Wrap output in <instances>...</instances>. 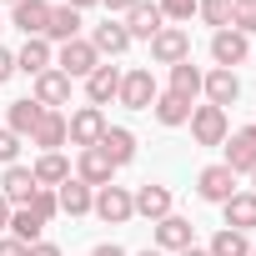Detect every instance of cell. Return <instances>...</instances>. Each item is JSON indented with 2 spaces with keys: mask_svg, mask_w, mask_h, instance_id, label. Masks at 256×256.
<instances>
[{
  "mask_svg": "<svg viewBox=\"0 0 256 256\" xmlns=\"http://www.w3.org/2000/svg\"><path fill=\"white\" fill-rule=\"evenodd\" d=\"M156 96H161V86H156L151 66H131V70L120 76V96H116V106H126V110H151Z\"/></svg>",
  "mask_w": 256,
  "mask_h": 256,
  "instance_id": "cell-1",
  "label": "cell"
},
{
  "mask_svg": "<svg viewBox=\"0 0 256 256\" xmlns=\"http://www.w3.org/2000/svg\"><path fill=\"white\" fill-rule=\"evenodd\" d=\"M106 110L100 106H76L70 116H66V141L76 146V151H86V146H96L100 136H106Z\"/></svg>",
  "mask_w": 256,
  "mask_h": 256,
  "instance_id": "cell-2",
  "label": "cell"
},
{
  "mask_svg": "<svg viewBox=\"0 0 256 256\" xmlns=\"http://www.w3.org/2000/svg\"><path fill=\"white\" fill-rule=\"evenodd\" d=\"M146 46H151V60L166 66V70L181 66V60H191V30H181V26H161Z\"/></svg>",
  "mask_w": 256,
  "mask_h": 256,
  "instance_id": "cell-3",
  "label": "cell"
},
{
  "mask_svg": "<svg viewBox=\"0 0 256 256\" xmlns=\"http://www.w3.org/2000/svg\"><path fill=\"white\" fill-rule=\"evenodd\" d=\"M191 141L196 146H221L226 136H231V120H226V110L221 106H191Z\"/></svg>",
  "mask_w": 256,
  "mask_h": 256,
  "instance_id": "cell-4",
  "label": "cell"
},
{
  "mask_svg": "<svg viewBox=\"0 0 256 256\" xmlns=\"http://www.w3.org/2000/svg\"><path fill=\"white\" fill-rule=\"evenodd\" d=\"M90 216H100L106 226H126V221H131L136 216V206H131V186H100L96 191V201H90Z\"/></svg>",
  "mask_w": 256,
  "mask_h": 256,
  "instance_id": "cell-5",
  "label": "cell"
},
{
  "mask_svg": "<svg viewBox=\"0 0 256 256\" xmlns=\"http://www.w3.org/2000/svg\"><path fill=\"white\" fill-rule=\"evenodd\" d=\"M236 191H241V186H236V171H231V166L216 161V166H201V171H196V196H201V201L226 206Z\"/></svg>",
  "mask_w": 256,
  "mask_h": 256,
  "instance_id": "cell-6",
  "label": "cell"
},
{
  "mask_svg": "<svg viewBox=\"0 0 256 256\" xmlns=\"http://www.w3.org/2000/svg\"><path fill=\"white\" fill-rule=\"evenodd\" d=\"M151 246L156 251H166V256H176V251H186V246H196V226L186 221V216H161L156 226H151Z\"/></svg>",
  "mask_w": 256,
  "mask_h": 256,
  "instance_id": "cell-7",
  "label": "cell"
},
{
  "mask_svg": "<svg viewBox=\"0 0 256 256\" xmlns=\"http://www.w3.org/2000/svg\"><path fill=\"white\" fill-rule=\"evenodd\" d=\"M96 66H100V56H96V46H90L86 36H80V40H66V46L56 50V70L70 76V80H86Z\"/></svg>",
  "mask_w": 256,
  "mask_h": 256,
  "instance_id": "cell-8",
  "label": "cell"
},
{
  "mask_svg": "<svg viewBox=\"0 0 256 256\" xmlns=\"http://www.w3.org/2000/svg\"><path fill=\"white\" fill-rule=\"evenodd\" d=\"M221 151H226L221 166H231L236 176H251V171H256V126H241V131H231V136L221 141Z\"/></svg>",
  "mask_w": 256,
  "mask_h": 256,
  "instance_id": "cell-9",
  "label": "cell"
},
{
  "mask_svg": "<svg viewBox=\"0 0 256 256\" xmlns=\"http://www.w3.org/2000/svg\"><path fill=\"white\" fill-rule=\"evenodd\" d=\"M70 86H76V80L50 66V70H40V76L30 80V100L46 106V110H60V106H70Z\"/></svg>",
  "mask_w": 256,
  "mask_h": 256,
  "instance_id": "cell-10",
  "label": "cell"
},
{
  "mask_svg": "<svg viewBox=\"0 0 256 256\" xmlns=\"http://www.w3.org/2000/svg\"><path fill=\"white\" fill-rule=\"evenodd\" d=\"M211 60H216L221 70H236V66H246V60H251V40H246L241 30H231V26H226V30H216V36H211Z\"/></svg>",
  "mask_w": 256,
  "mask_h": 256,
  "instance_id": "cell-11",
  "label": "cell"
},
{
  "mask_svg": "<svg viewBox=\"0 0 256 256\" xmlns=\"http://www.w3.org/2000/svg\"><path fill=\"white\" fill-rule=\"evenodd\" d=\"M86 40L96 46V56H100V60H106V56L116 60V56H126V50H131V30H126L116 16H106L100 26H90V36H86Z\"/></svg>",
  "mask_w": 256,
  "mask_h": 256,
  "instance_id": "cell-12",
  "label": "cell"
},
{
  "mask_svg": "<svg viewBox=\"0 0 256 256\" xmlns=\"http://www.w3.org/2000/svg\"><path fill=\"white\" fill-rule=\"evenodd\" d=\"M201 96H206V106H236L241 100V76L236 70H221V66H211L206 70V80H201Z\"/></svg>",
  "mask_w": 256,
  "mask_h": 256,
  "instance_id": "cell-13",
  "label": "cell"
},
{
  "mask_svg": "<svg viewBox=\"0 0 256 256\" xmlns=\"http://www.w3.org/2000/svg\"><path fill=\"white\" fill-rule=\"evenodd\" d=\"M76 181H86L90 191L110 186V181H116V166H110V156H106L100 146H86V151L76 156Z\"/></svg>",
  "mask_w": 256,
  "mask_h": 256,
  "instance_id": "cell-14",
  "label": "cell"
},
{
  "mask_svg": "<svg viewBox=\"0 0 256 256\" xmlns=\"http://www.w3.org/2000/svg\"><path fill=\"white\" fill-rule=\"evenodd\" d=\"M131 206H136V216H146L151 226L161 221V216H171V186H161V181H146V186H136L131 191Z\"/></svg>",
  "mask_w": 256,
  "mask_h": 256,
  "instance_id": "cell-15",
  "label": "cell"
},
{
  "mask_svg": "<svg viewBox=\"0 0 256 256\" xmlns=\"http://www.w3.org/2000/svg\"><path fill=\"white\" fill-rule=\"evenodd\" d=\"M120 76H126L120 66L100 60V66H96V70L86 76V100H90V106H110V100L120 96Z\"/></svg>",
  "mask_w": 256,
  "mask_h": 256,
  "instance_id": "cell-16",
  "label": "cell"
},
{
  "mask_svg": "<svg viewBox=\"0 0 256 256\" xmlns=\"http://www.w3.org/2000/svg\"><path fill=\"white\" fill-rule=\"evenodd\" d=\"M120 26L131 30V40H151V36L166 26V16H161V6H156V0H136V6L120 16Z\"/></svg>",
  "mask_w": 256,
  "mask_h": 256,
  "instance_id": "cell-17",
  "label": "cell"
},
{
  "mask_svg": "<svg viewBox=\"0 0 256 256\" xmlns=\"http://www.w3.org/2000/svg\"><path fill=\"white\" fill-rule=\"evenodd\" d=\"M50 66H56V46H50L46 36H30V40L16 50V70H20V76H30V80H36L40 70H50Z\"/></svg>",
  "mask_w": 256,
  "mask_h": 256,
  "instance_id": "cell-18",
  "label": "cell"
},
{
  "mask_svg": "<svg viewBox=\"0 0 256 256\" xmlns=\"http://www.w3.org/2000/svg\"><path fill=\"white\" fill-rule=\"evenodd\" d=\"M46 20H50V0H20L10 6V26L30 40V36H46Z\"/></svg>",
  "mask_w": 256,
  "mask_h": 256,
  "instance_id": "cell-19",
  "label": "cell"
},
{
  "mask_svg": "<svg viewBox=\"0 0 256 256\" xmlns=\"http://www.w3.org/2000/svg\"><path fill=\"white\" fill-rule=\"evenodd\" d=\"M96 146L110 156V166H116V171L136 161V131H126V126H106V136H100Z\"/></svg>",
  "mask_w": 256,
  "mask_h": 256,
  "instance_id": "cell-20",
  "label": "cell"
},
{
  "mask_svg": "<svg viewBox=\"0 0 256 256\" xmlns=\"http://www.w3.org/2000/svg\"><path fill=\"white\" fill-rule=\"evenodd\" d=\"M80 10H70V6H50V20H46V40L50 46H66V40H80Z\"/></svg>",
  "mask_w": 256,
  "mask_h": 256,
  "instance_id": "cell-21",
  "label": "cell"
},
{
  "mask_svg": "<svg viewBox=\"0 0 256 256\" xmlns=\"http://www.w3.org/2000/svg\"><path fill=\"white\" fill-rule=\"evenodd\" d=\"M30 176H36V186L56 191V186H66V181H70V161H66L60 151H40V156H36V166H30Z\"/></svg>",
  "mask_w": 256,
  "mask_h": 256,
  "instance_id": "cell-22",
  "label": "cell"
},
{
  "mask_svg": "<svg viewBox=\"0 0 256 256\" xmlns=\"http://www.w3.org/2000/svg\"><path fill=\"white\" fill-rule=\"evenodd\" d=\"M0 196H6L10 206H26L30 196H36V176H30V166H6V176H0Z\"/></svg>",
  "mask_w": 256,
  "mask_h": 256,
  "instance_id": "cell-23",
  "label": "cell"
},
{
  "mask_svg": "<svg viewBox=\"0 0 256 256\" xmlns=\"http://www.w3.org/2000/svg\"><path fill=\"white\" fill-rule=\"evenodd\" d=\"M221 216H226V226L231 231H256V191H236L226 206H221Z\"/></svg>",
  "mask_w": 256,
  "mask_h": 256,
  "instance_id": "cell-24",
  "label": "cell"
},
{
  "mask_svg": "<svg viewBox=\"0 0 256 256\" xmlns=\"http://www.w3.org/2000/svg\"><path fill=\"white\" fill-rule=\"evenodd\" d=\"M40 116H46V106H36L30 96H26V100H10V106H6V131H16L20 141H30V131H36Z\"/></svg>",
  "mask_w": 256,
  "mask_h": 256,
  "instance_id": "cell-25",
  "label": "cell"
},
{
  "mask_svg": "<svg viewBox=\"0 0 256 256\" xmlns=\"http://www.w3.org/2000/svg\"><path fill=\"white\" fill-rule=\"evenodd\" d=\"M30 146H36V151H60V146H66V116H60V110H46V116L36 120Z\"/></svg>",
  "mask_w": 256,
  "mask_h": 256,
  "instance_id": "cell-26",
  "label": "cell"
},
{
  "mask_svg": "<svg viewBox=\"0 0 256 256\" xmlns=\"http://www.w3.org/2000/svg\"><path fill=\"white\" fill-rule=\"evenodd\" d=\"M201 80H206V70H201L196 60H181V66H171V86H166V90L196 106V96H201Z\"/></svg>",
  "mask_w": 256,
  "mask_h": 256,
  "instance_id": "cell-27",
  "label": "cell"
},
{
  "mask_svg": "<svg viewBox=\"0 0 256 256\" xmlns=\"http://www.w3.org/2000/svg\"><path fill=\"white\" fill-rule=\"evenodd\" d=\"M56 201H60V216H90V201H96V191L86 186V181H66V186H56Z\"/></svg>",
  "mask_w": 256,
  "mask_h": 256,
  "instance_id": "cell-28",
  "label": "cell"
},
{
  "mask_svg": "<svg viewBox=\"0 0 256 256\" xmlns=\"http://www.w3.org/2000/svg\"><path fill=\"white\" fill-rule=\"evenodd\" d=\"M151 116H156L161 126H186V120H191V100H181V96L161 90V96L151 100Z\"/></svg>",
  "mask_w": 256,
  "mask_h": 256,
  "instance_id": "cell-29",
  "label": "cell"
},
{
  "mask_svg": "<svg viewBox=\"0 0 256 256\" xmlns=\"http://www.w3.org/2000/svg\"><path fill=\"white\" fill-rule=\"evenodd\" d=\"M206 256H251V236H246V231L221 226V231L206 241Z\"/></svg>",
  "mask_w": 256,
  "mask_h": 256,
  "instance_id": "cell-30",
  "label": "cell"
},
{
  "mask_svg": "<svg viewBox=\"0 0 256 256\" xmlns=\"http://www.w3.org/2000/svg\"><path fill=\"white\" fill-rule=\"evenodd\" d=\"M40 231H46V221H40V216H30L26 206H16V211H10V231H6V236H16V241L36 246V241H46Z\"/></svg>",
  "mask_w": 256,
  "mask_h": 256,
  "instance_id": "cell-31",
  "label": "cell"
},
{
  "mask_svg": "<svg viewBox=\"0 0 256 256\" xmlns=\"http://www.w3.org/2000/svg\"><path fill=\"white\" fill-rule=\"evenodd\" d=\"M196 16L211 26V36L216 30H226L231 26V16H236V0H196Z\"/></svg>",
  "mask_w": 256,
  "mask_h": 256,
  "instance_id": "cell-32",
  "label": "cell"
},
{
  "mask_svg": "<svg viewBox=\"0 0 256 256\" xmlns=\"http://www.w3.org/2000/svg\"><path fill=\"white\" fill-rule=\"evenodd\" d=\"M26 211H30V216H40V221H56V216H60V201H56V191L36 186V196L26 201Z\"/></svg>",
  "mask_w": 256,
  "mask_h": 256,
  "instance_id": "cell-33",
  "label": "cell"
},
{
  "mask_svg": "<svg viewBox=\"0 0 256 256\" xmlns=\"http://www.w3.org/2000/svg\"><path fill=\"white\" fill-rule=\"evenodd\" d=\"M156 6H161V16L176 20V26H186V20L196 16V0H156Z\"/></svg>",
  "mask_w": 256,
  "mask_h": 256,
  "instance_id": "cell-34",
  "label": "cell"
},
{
  "mask_svg": "<svg viewBox=\"0 0 256 256\" xmlns=\"http://www.w3.org/2000/svg\"><path fill=\"white\" fill-rule=\"evenodd\" d=\"M231 30H241L246 40L256 36V0H251V6H236V16H231Z\"/></svg>",
  "mask_w": 256,
  "mask_h": 256,
  "instance_id": "cell-35",
  "label": "cell"
},
{
  "mask_svg": "<svg viewBox=\"0 0 256 256\" xmlns=\"http://www.w3.org/2000/svg\"><path fill=\"white\" fill-rule=\"evenodd\" d=\"M16 156H20V136L0 126V166H16Z\"/></svg>",
  "mask_w": 256,
  "mask_h": 256,
  "instance_id": "cell-36",
  "label": "cell"
},
{
  "mask_svg": "<svg viewBox=\"0 0 256 256\" xmlns=\"http://www.w3.org/2000/svg\"><path fill=\"white\" fill-rule=\"evenodd\" d=\"M0 256H30V246L16 241V236H0Z\"/></svg>",
  "mask_w": 256,
  "mask_h": 256,
  "instance_id": "cell-37",
  "label": "cell"
},
{
  "mask_svg": "<svg viewBox=\"0 0 256 256\" xmlns=\"http://www.w3.org/2000/svg\"><path fill=\"white\" fill-rule=\"evenodd\" d=\"M16 76V50H6V46H0V86H6Z\"/></svg>",
  "mask_w": 256,
  "mask_h": 256,
  "instance_id": "cell-38",
  "label": "cell"
},
{
  "mask_svg": "<svg viewBox=\"0 0 256 256\" xmlns=\"http://www.w3.org/2000/svg\"><path fill=\"white\" fill-rule=\"evenodd\" d=\"M100 6H106V16H116V20H120L126 10H131V6H136V0H100Z\"/></svg>",
  "mask_w": 256,
  "mask_h": 256,
  "instance_id": "cell-39",
  "label": "cell"
},
{
  "mask_svg": "<svg viewBox=\"0 0 256 256\" xmlns=\"http://www.w3.org/2000/svg\"><path fill=\"white\" fill-rule=\"evenodd\" d=\"M90 256H131V251H126V246H116V241H100Z\"/></svg>",
  "mask_w": 256,
  "mask_h": 256,
  "instance_id": "cell-40",
  "label": "cell"
},
{
  "mask_svg": "<svg viewBox=\"0 0 256 256\" xmlns=\"http://www.w3.org/2000/svg\"><path fill=\"white\" fill-rule=\"evenodd\" d=\"M30 256H60V246H56V241H36V246H30Z\"/></svg>",
  "mask_w": 256,
  "mask_h": 256,
  "instance_id": "cell-41",
  "label": "cell"
},
{
  "mask_svg": "<svg viewBox=\"0 0 256 256\" xmlns=\"http://www.w3.org/2000/svg\"><path fill=\"white\" fill-rule=\"evenodd\" d=\"M10 211H16V206H10L6 196H0V236H6V231H10Z\"/></svg>",
  "mask_w": 256,
  "mask_h": 256,
  "instance_id": "cell-42",
  "label": "cell"
},
{
  "mask_svg": "<svg viewBox=\"0 0 256 256\" xmlns=\"http://www.w3.org/2000/svg\"><path fill=\"white\" fill-rule=\"evenodd\" d=\"M60 6H70V10H90V6H100V0H60Z\"/></svg>",
  "mask_w": 256,
  "mask_h": 256,
  "instance_id": "cell-43",
  "label": "cell"
},
{
  "mask_svg": "<svg viewBox=\"0 0 256 256\" xmlns=\"http://www.w3.org/2000/svg\"><path fill=\"white\" fill-rule=\"evenodd\" d=\"M176 256H206V246H186V251H176Z\"/></svg>",
  "mask_w": 256,
  "mask_h": 256,
  "instance_id": "cell-44",
  "label": "cell"
},
{
  "mask_svg": "<svg viewBox=\"0 0 256 256\" xmlns=\"http://www.w3.org/2000/svg\"><path fill=\"white\" fill-rule=\"evenodd\" d=\"M136 256H166V251H156V246H146V251H136Z\"/></svg>",
  "mask_w": 256,
  "mask_h": 256,
  "instance_id": "cell-45",
  "label": "cell"
},
{
  "mask_svg": "<svg viewBox=\"0 0 256 256\" xmlns=\"http://www.w3.org/2000/svg\"><path fill=\"white\" fill-rule=\"evenodd\" d=\"M251 191H256V171H251Z\"/></svg>",
  "mask_w": 256,
  "mask_h": 256,
  "instance_id": "cell-46",
  "label": "cell"
},
{
  "mask_svg": "<svg viewBox=\"0 0 256 256\" xmlns=\"http://www.w3.org/2000/svg\"><path fill=\"white\" fill-rule=\"evenodd\" d=\"M6 6H20V0H6Z\"/></svg>",
  "mask_w": 256,
  "mask_h": 256,
  "instance_id": "cell-47",
  "label": "cell"
},
{
  "mask_svg": "<svg viewBox=\"0 0 256 256\" xmlns=\"http://www.w3.org/2000/svg\"><path fill=\"white\" fill-rule=\"evenodd\" d=\"M236 6H251V0H236Z\"/></svg>",
  "mask_w": 256,
  "mask_h": 256,
  "instance_id": "cell-48",
  "label": "cell"
},
{
  "mask_svg": "<svg viewBox=\"0 0 256 256\" xmlns=\"http://www.w3.org/2000/svg\"><path fill=\"white\" fill-rule=\"evenodd\" d=\"M251 256H256V246H251Z\"/></svg>",
  "mask_w": 256,
  "mask_h": 256,
  "instance_id": "cell-49",
  "label": "cell"
},
{
  "mask_svg": "<svg viewBox=\"0 0 256 256\" xmlns=\"http://www.w3.org/2000/svg\"><path fill=\"white\" fill-rule=\"evenodd\" d=\"M251 60H256V50H251Z\"/></svg>",
  "mask_w": 256,
  "mask_h": 256,
  "instance_id": "cell-50",
  "label": "cell"
}]
</instances>
